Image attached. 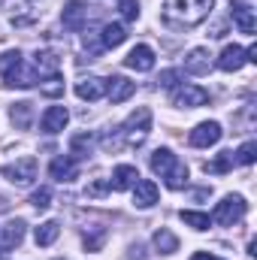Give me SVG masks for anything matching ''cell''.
<instances>
[{
    "label": "cell",
    "instance_id": "cell-1",
    "mask_svg": "<svg viewBox=\"0 0 257 260\" xmlns=\"http://www.w3.org/2000/svg\"><path fill=\"white\" fill-rule=\"evenodd\" d=\"M215 0H164V21L173 27H197L209 18Z\"/></svg>",
    "mask_w": 257,
    "mask_h": 260
},
{
    "label": "cell",
    "instance_id": "cell-11",
    "mask_svg": "<svg viewBox=\"0 0 257 260\" xmlns=\"http://www.w3.org/2000/svg\"><path fill=\"white\" fill-rule=\"evenodd\" d=\"M233 24L242 30V34H248V37H254L257 30V21H254V9L245 3V0H233Z\"/></svg>",
    "mask_w": 257,
    "mask_h": 260
},
{
    "label": "cell",
    "instance_id": "cell-33",
    "mask_svg": "<svg viewBox=\"0 0 257 260\" xmlns=\"http://www.w3.org/2000/svg\"><path fill=\"white\" fill-rule=\"evenodd\" d=\"M30 206L40 209V212L49 209V206H52V191H49V188H37V191L30 194Z\"/></svg>",
    "mask_w": 257,
    "mask_h": 260
},
{
    "label": "cell",
    "instance_id": "cell-30",
    "mask_svg": "<svg viewBox=\"0 0 257 260\" xmlns=\"http://www.w3.org/2000/svg\"><path fill=\"white\" fill-rule=\"evenodd\" d=\"M257 157V142H245L236 154H233V164H242V167H248V164H254Z\"/></svg>",
    "mask_w": 257,
    "mask_h": 260
},
{
    "label": "cell",
    "instance_id": "cell-37",
    "mask_svg": "<svg viewBox=\"0 0 257 260\" xmlns=\"http://www.w3.org/2000/svg\"><path fill=\"white\" fill-rule=\"evenodd\" d=\"M191 260H221V257H215V254H209V251H197Z\"/></svg>",
    "mask_w": 257,
    "mask_h": 260
},
{
    "label": "cell",
    "instance_id": "cell-35",
    "mask_svg": "<svg viewBox=\"0 0 257 260\" xmlns=\"http://www.w3.org/2000/svg\"><path fill=\"white\" fill-rule=\"evenodd\" d=\"M106 191H109V182H106L103 176L91 179V182H88V188H85V194H88V197H103Z\"/></svg>",
    "mask_w": 257,
    "mask_h": 260
},
{
    "label": "cell",
    "instance_id": "cell-21",
    "mask_svg": "<svg viewBox=\"0 0 257 260\" xmlns=\"http://www.w3.org/2000/svg\"><path fill=\"white\" fill-rule=\"evenodd\" d=\"M124 40H127L124 24H118V21L103 24V30H100V46H103V49H115V46H121Z\"/></svg>",
    "mask_w": 257,
    "mask_h": 260
},
{
    "label": "cell",
    "instance_id": "cell-3",
    "mask_svg": "<svg viewBox=\"0 0 257 260\" xmlns=\"http://www.w3.org/2000/svg\"><path fill=\"white\" fill-rule=\"evenodd\" d=\"M148 130H151V109L139 106L136 112H130L127 121L118 127V136L124 139V145H142L145 136H148Z\"/></svg>",
    "mask_w": 257,
    "mask_h": 260
},
{
    "label": "cell",
    "instance_id": "cell-10",
    "mask_svg": "<svg viewBox=\"0 0 257 260\" xmlns=\"http://www.w3.org/2000/svg\"><path fill=\"white\" fill-rule=\"evenodd\" d=\"M133 91H136V85L130 82L127 76H112V79H106V97H109V103H124L133 97Z\"/></svg>",
    "mask_w": 257,
    "mask_h": 260
},
{
    "label": "cell",
    "instance_id": "cell-36",
    "mask_svg": "<svg viewBox=\"0 0 257 260\" xmlns=\"http://www.w3.org/2000/svg\"><path fill=\"white\" fill-rule=\"evenodd\" d=\"M118 9H121V15L127 21H136L139 18V3L136 0H118Z\"/></svg>",
    "mask_w": 257,
    "mask_h": 260
},
{
    "label": "cell",
    "instance_id": "cell-27",
    "mask_svg": "<svg viewBox=\"0 0 257 260\" xmlns=\"http://www.w3.org/2000/svg\"><path fill=\"white\" fill-rule=\"evenodd\" d=\"M230 167H233V151H221L215 160H206V164H203L206 173H227Z\"/></svg>",
    "mask_w": 257,
    "mask_h": 260
},
{
    "label": "cell",
    "instance_id": "cell-26",
    "mask_svg": "<svg viewBox=\"0 0 257 260\" xmlns=\"http://www.w3.org/2000/svg\"><path fill=\"white\" fill-rule=\"evenodd\" d=\"M58 233H61V224L58 221H46V224H40L37 227V233H34V239H37V245H52L55 239H58Z\"/></svg>",
    "mask_w": 257,
    "mask_h": 260
},
{
    "label": "cell",
    "instance_id": "cell-16",
    "mask_svg": "<svg viewBox=\"0 0 257 260\" xmlns=\"http://www.w3.org/2000/svg\"><path fill=\"white\" fill-rule=\"evenodd\" d=\"M24 239V221H9L0 227V251H9V248H18Z\"/></svg>",
    "mask_w": 257,
    "mask_h": 260
},
{
    "label": "cell",
    "instance_id": "cell-13",
    "mask_svg": "<svg viewBox=\"0 0 257 260\" xmlns=\"http://www.w3.org/2000/svg\"><path fill=\"white\" fill-rule=\"evenodd\" d=\"M157 203V185L151 179H139L133 185V206L136 209H151Z\"/></svg>",
    "mask_w": 257,
    "mask_h": 260
},
{
    "label": "cell",
    "instance_id": "cell-5",
    "mask_svg": "<svg viewBox=\"0 0 257 260\" xmlns=\"http://www.w3.org/2000/svg\"><path fill=\"white\" fill-rule=\"evenodd\" d=\"M37 157L34 154H24V157H18L15 164H6L3 170H0V176H6L9 182H15V185H30L34 179H37Z\"/></svg>",
    "mask_w": 257,
    "mask_h": 260
},
{
    "label": "cell",
    "instance_id": "cell-7",
    "mask_svg": "<svg viewBox=\"0 0 257 260\" xmlns=\"http://www.w3.org/2000/svg\"><path fill=\"white\" fill-rule=\"evenodd\" d=\"M221 124L218 121H203V124H197L191 130V136H188V142H191L194 148H209V145H215L218 139H221Z\"/></svg>",
    "mask_w": 257,
    "mask_h": 260
},
{
    "label": "cell",
    "instance_id": "cell-17",
    "mask_svg": "<svg viewBox=\"0 0 257 260\" xmlns=\"http://www.w3.org/2000/svg\"><path fill=\"white\" fill-rule=\"evenodd\" d=\"M242 64H245L242 46H224V52L218 55V70H224V73H236V70H242Z\"/></svg>",
    "mask_w": 257,
    "mask_h": 260
},
{
    "label": "cell",
    "instance_id": "cell-31",
    "mask_svg": "<svg viewBox=\"0 0 257 260\" xmlns=\"http://www.w3.org/2000/svg\"><path fill=\"white\" fill-rule=\"evenodd\" d=\"M18 64H21V52H18V49H15V52H3V55H0V76H9Z\"/></svg>",
    "mask_w": 257,
    "mask_h": 260
},
{
    "label": "cell",
    "instance_id": "cell-19",
    "mask_svg": "<svg viewBox=\"0 0 257 260\" xmlns=\"http://www.w3.org/2000/svg\"><path fill=\"white\" fill-rule=\"evenodd\" d=\"M185 70H188L191 76H206V73L212 70V55H209L206 49H194L191 55L185 58Z\"/></svg>",
    "mask_w": 257,
    "mask_h": 260
},
{
    "label": "cell",
    "instance_id": "cell-28",
    "mask_svg": "<svg viewBox=\"0 0 257 260\" xmlns=\"http://www.w3.org/2000/svg\"><path fill=\"white\" fill-rule=\"evenodd\" d=\"M182 221L197 230V233H203V230H209V224H212V218L206 215V212H182Z\"/></svg>",
    "mask_w": 257,
    "mask_h": 260
},
{
    "label": "cell",
    "instance_id": "cell-12",
    "mask_svg": "<svg viewBox=\"0 0 257 260\" xmlns=\"http://www.w3.org/2000/svg\"><path fill=\"white\" fill-rule=\"evenodd\" d=\"M124 64H127L130 70H136V73H148V70L154 67V49H151V46H133L130 55L124 58Z\"/></svg>",
    "mask_w": 257,
    "mask_h": 260
},
{
    "label": "cell",
    "instance_id": "cell-6",
    "mask_svg": "<svg viewBox=\"0 0 257 260\" xmlns=\"http://www.w3.org/2000/svg\"><path fill=\"white\" fill-rule=\"evenodd\" d=\"M206 103H209V91L200 88V85H185V88H176L173 91V106L197 109V106H206Z\"/></svg>",
    "mask_w": 257,
    "mask_h": 260
},
{
    "label": "cell",
    "instance_id": "cell-8",
    "mask_svg": "<svg viewBox=\"0 0 257 260\" xmlns=\"http://www.w3.org/2000/svg\"><path fill=\"white\" fill-rule=\"evenodd\" d=\"M49 173H52V179L55 182H73V179H79V160L73 157V154H58L55 160H52V167H49Z\"/></svg>",
    "mask_w": 257,
    "mask_h": 260
},
{
    "label": "cell",
    "instance_id": "cell-32",
    "mask_svg": "<svg viewBox=\"0 0 257 260\" xmlns=\"http://www.w3.org/2000/svg\"><path fill=\"white\" fill-rule=\"evenodd\" d=\"M40 94H46V97H61V94H64V79H61V76H49V82L40 85Z\"/></svg>",
    "mask_w": 257,
    "mask_h": 260
},
{
    "label": "cell",
    "instance_id": "cell-14",
    "mask_svg": "<svg viewBox=\"0 0 257 260\" xmlns=\"http://www.w3.org/2000/svg\"><path fill=\"white\" fill-rule=\"evenodd\" d=\"M67 121H70L67 106H49V109L43 112V118H40V127L46 130V133H61V130L67 127Z\"/></svg>",
    "mask_w": 257,
    "mask_h": 260
},
{
    "label": "cell",
    "instance_id": "cell-2",
    "mask_svg": "<svg viewBox=\"0 0 257 260\" xmlns=\"http://www.w3.org/2000/svg\"><path fill=\"white\" fill-rule=\"evenodd\" d=\"M151 170L167 182V188H173V191H179V188H185L188 185V167L170 151V148H157V151H151Z\"/></svg>",
    "mask_w": 257,
    "mask_h": 260
},
{
    "label": "cell",
    "instance_id": "cell-15",
    "mask_svg": "<svg viewBox=\"0 0 257 260\" xmlns=\"http://www.w3.org/2000/svg\"><path fill=\"white\" fill-rule=\"evenodd\" d=\"M76 94H79V100L94 103V100H100V97L106 94V82H103V79H97V76L79 79V82H76Z\"/></svg>",
    "mask_w": 257,
    "mask_h": 260
},
{
    "label": "cell",
    "instance_id": "cell-24",
    "mask_svg": "<svg viewBox=\"0 0 257 260\" xmlns=\"http://www.w3.org/2000/svg\"><path fill=\"white\" fill-rule=\"evenodd\" d=\"M151 242H154V248H157L160 254H176V251H179V239H176V233H170L167 227H160Z\"/></svg>",
    "mask_w": 257,
    "mask_h": 260
},
{
    "label": "cell",
    "instance_id": "cell-22",
    "mask_svg": "<svg viewBox=\"0 0 257 260\" xmlns=\"http://www.w3.org/2000/svg\"><path fill=\"white\" fill-rule=\"evenodd\" d=\"M3 79H6V85H12V88H34V85H37V73H34V70H27L24 61L15 67L9 76H3Z\"/></svg>",
    "mask_w": 257,
    "mask_h": 260
},
{
    "label": "cell",
    "instance_id": "cell-20",
    "mask_svg": "<svg viewBox=\"0 0 257 260\" xmlns=\"http://www.w3.org/2000/svg\"><path fill=\"white\" fill-rule=\"evenodd\" d=\"M58 70H61V61H58V55L55 52H37V58H34V73H40V79L46 76H58Z\"/></svg>",
    "mask_w": 257,
    "mask_h": 260
},
{
    "label": "cell",
    "instance_id": "cell-29",
    "mask_svg": "<svg viewBox=\"0 0 257 260\" xmlns=\"http://www.w3.org/2000/svg\"><path fill=\"white\" fill-rule=\"evenodd\" d=\"M106 236H109L106 227H94L91 233H85V248H88V251H100L103 242H106Z\"/></svg>",
    "mask_w": 257,
    "mask_h": 260
},
{
    "label": "cell",
    "instance_id": "cell-38",
    "mask_svg": "<svg viewBox=\"0 0 257 260\" xmlns=\"http://www.w3.org/2000/svg\"><path fill=\"white\" fill-rule=\"evenodd\" d=\"M0 260H6V251H0Z\"/></svg>",
    "mask_w": 257,
    "mask_h": 260
},
{
    "label": "cell",
    "instance_id": "cell-9",
    "mask_svg": "<svg viewBox=\"0 0 257 260\" xmlns=\"http://www.w3.org/2000/svg\"><path fill=\"white\" fill-rule=\"evenodd\" d=\"M61 21H64L67 30H82L85 21H88V6L82 0H70L64 6V12H61Z\"/></svg>",
    "mask_w": 257,
    "mask_h": 260
},
{
    "label": "cell",
    "instance_id": "cell-18",
    "mask_svg": "<svg viewBox=\"0 0 257 260\" xmlns=\"http://www.w3.org/2000/svg\"><path fill=\"white\" fill-rule=\"evenodd\" d=\"M136 182H139V173H136V167H130V164H121V167H115L109 188H112V191H130Z\"/></svg>",
    "mask_w": 257,
    "mask_h": 260
},
{
    "label": "cell",
    "instance_id": "cell-39",
    "mask_svg": "<svg viewBox=\"0 0 257 260\" xmlns=\"http://www.w3.org/2000/svg\"><path fill=\"white\" fill-rule=\"evenodd\" d=\"M0 3H3V0H0Z\"/></svg>",
    "mask_w": 257,
    "mask_h": 260
},
{
    "label": "cell",
    "instance_id": "cell-34",
    "mask_svg": "<svg viewBox=\"0 0 257 260\" xmlns=\"http://www.w3.org/2000/svg\"><path fill=\"white\" fill-rule=\"evenodd\" d=\"M182 82V70H164L160 76H157V85L160 88H176Z\"/></svg>",
    "mask_w": 257,
    "mask_h": 260
},
{
    "label": "cell",
    "instance_id": "cell-25",
    "mask_svg": "<svg viewBox=\"0 0 257 260\" xmlns=\"http://www.w3.org/2000/svg\"><path fill=\"white\" fill-rule=\"evenodd\" d=\"M91 148H94V136H91V133H76L73 142H70V154H73L76 160H79V157H88Z\"/></svg>",
    "mask_w": 257,
    "mask_h": 260
},
{
    "label": "cell",
    "instance_id": "cell-4",
    "mask_svg": "<svg viewBox=\"0 0 257 260\" xmlns=\"http://www.w3.org/2000/svg\"><path fill=\"white\" fill-rule=\"evenodd\" d=\"M245 212H248V203H245L239 194H230V197H224V200L215 206L212 221L221 224V227H233V224H239V221L245 218Z\"/></svg>",
    "mask_w": 257,
    "mask_h": 260
},
{
    "label": "cell",
    "instance_id": "cell-23",
    "mask_svg": "<svg viewBox=\"0 0 257 260\" xmlns=\"http://www.w3.org/2000/svg\"><path fill=\"white\" fill-rule=\"evenodd\" d=\"M9 118L18 130H27L34 121V103H12L9 106Z\"/></svg>",
    "mask_w": 257,
    "mask_h": 260
}]
</instances>
